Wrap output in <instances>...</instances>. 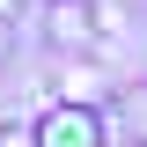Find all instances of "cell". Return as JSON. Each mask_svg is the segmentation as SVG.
Wrapping results in <instances>:
<instances>
[{
    "label": "cell",
    "instance_id": "cell-2",
    "mask_svg": "<svg viewBox=\"0 0 147 147\" xmlns=\"http://www.w3.org/2000/svg\"><path fill=\"white\" fill-rule=\"evenodd\" d=\"M52 37H59V44H66V37H74V44H96V37H103V30H96V7H88V0H52Z\"/></svg>",
    "mask_w": 147,
    "mask_h": 147
},
{
    "label": "cell",
    "instance_id": "cell-1",
    "mask_svg": "<svg viewBox=\"0 0 147 147\" xmlns=\"http://www.w3.org/2000/svg\"><path fill=\"white\" fill-rule=\"evenodd\" d=\"M37 147H103V125H96L88 103H59V110H44Z\"/></svg>",
    "mask_w": 147,
    "mask_h": 147
}]
</instances>
